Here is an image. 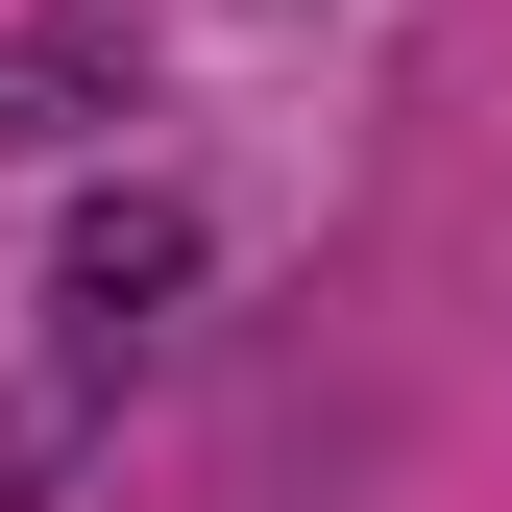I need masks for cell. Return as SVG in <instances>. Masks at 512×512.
Instances as JSON below:
<instances>
[]
</instances>
